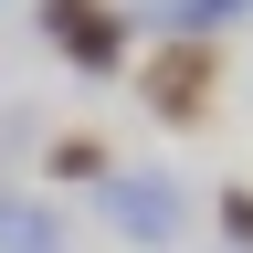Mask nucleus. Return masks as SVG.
Returning a JSON list of instances; mask_svg holds the SVG:
<instances>
[{
	"mask_svg": "<svg viewBox=\"0 0 253 253\" xmlns=\"http://www.w3.org/2000/svg\"><path fill=\"white\" fill-rule=\"evenodd\" d=\"M221 232H232V243H253V190H232V201H221Z\"/></svg>",
	"mask_w": 253,
	"mask_h": 253,
	"instance_id": "obj_4",
	"label": "nucleus"
},
{
	"mask_svg": "<svg viewBox=\"0 0 253 253\" xmlns=\"http://www.w3.org/2000/svg\"><path fill=\"white\" fill-rule=\"evenodd\" d=\"M53 169H63V179H95V169H106V137H63Z\"/></svg>",
	"mask_w": 253,
	"mask_h": 253,
	"instance_id": "obj_3",
	"label": "nucleus"
},
{
	"mask_svg": "<svg viewBox=\"0 0 253 253\" xmlns=\"http://www.w3.org/2000/svg\"><path fill=\"white\" fill-rule=\"evenodd\" d=\"M116 211L137 221V232H158V221H169V190H158V179H126V190H116Z\"/></svg>",
	"mask_w": 253,
	"mask_h": 253,
	"instance_id": "obj_2",
	"label": "nucleus"
},
{
	"mask_svg": "<svg viewBox=\"0 0 253 253\" xmlns=\"http://www.w3.org/2000/svg\"><path fill=\"white\" fill-rule=\"evenodd\" d=\"M148 106L169 116V126L201 116V106H211V53H169V63H158V84H148Z\"/></svg>",
	"mask_w": 253,
	"mask_h": 253,
	"instance_id": "obj_1",
	"label": "nucleus"
}]
</instances>
